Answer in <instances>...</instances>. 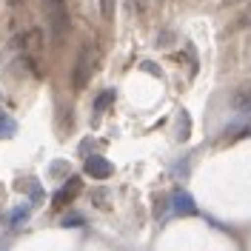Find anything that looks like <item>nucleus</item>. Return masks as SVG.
Wrapping results in <instances>:
<instances>
[{
	"instance_id": "f257e3e1",
	"label": "nucleus",
	"mask_w": 251,
	"mask_h": 251,
	"mask_svg": "<svg viewBox=\"0 0 251 251\" xmlns=\"http://www.w3.org/2000/svg\"><path fill=\"white\" fill-rule=\"evenodd\" d=\"M40 6H43V17H46V29L51 34V40L60 43L72 29V17H69V9H66V0H43Z\"/></svg>"
},
{
	"instance_id": "f03ea898",
	"label": "nucleus",
	"mask_w": 251,
	"mask_h": 251,
	"mask_svg": "<svg viewBox=\"0 0 251 251\" xmlns=\"http://www.w3.org/2000/svg\"><path fill=\"white\" fill-rule=\"evenodd\" d=\"M97 60H100V54H97V46L94 43H83L77 51V60H75V92H83L86 86H89V80L94 77V69H97Z\"/></svg>"
},
{
	"instance_id": "7ed1b4c3",
	"label": "nucleus",
	"mask_w": 251,
	"mask_h": 251,
	"mask_svg": "<svg viewBox=\"0 0 251 251\" xmlns=\"http://www.w3.org/2000/svg\"><path fill=\"white\" fill-rule=\"evenodd\" d=\"M111 172H114V166H111L106 157H97V154L86 157V174H89V177H94V180H106V177H111Z\"/></svg>"
},
{
	"instance_id": "20e7f679",
	"label": "nucleus",
	"mask_w": 251,
	"mask_h": 251,
	"mask_svg": "<svg viewBox=\"0 0 251 251\" xmlns=\"http://www.w3.org/2000/svg\"><path fill=\"white\" fill-rule=\"evenodd\" d=\"M20 46H23V51H26L29 57H37V54L43 51V31L40 29H26L23 37H20Z\"/></svg>"
},
{
	"instance_id": "39448f33",
	"label": "nucleus",
	"mask_w": 251,
	"mask_h": 251,
	"mask_svg": "<svg viewBox=\"0 0 251 251\" xmlns=\"http://www.w3.org/2000/svg\"><path fill=\"white\" fill-rule=\"evenodd\" d=\"M172 205H174V211L177 214H194L197 211V205H194V200L188 197V191H174V197H172Z\"/></svg>"
},
{
	"instance_id": "423d86ee",
	"label": "nucleus",
	"mask_w": 251,
	"mask_h": 251,
	"mask_svg": "<svg viewBox=\"0 0 251 251\" xmlns=\"http://www.w3.org/2000/svg\"><path fill=\"white\" fill-rule=\"evenodd\" d=\"M231 106L237 111H251V83H243L234 94H231Z\"/></svg>"
},
{
	"instance_id": "0eeeda50",
	"label": "nucleus",
	"mask_w": 251,
	"mask_h": 251,
	"mask_svg": "<svg viewBox=\"0 0 251 251\" xmlns=\"http://www.w3.org/2000/svg\"><path fill=\"white\" fill-rule=\"evenodd\" d=\"M77 188H80V180H75V177H72V180L66 183V188H63L60 194L54 197V205H63V203H69V200L75 197V191H77Z\"/></svg>"
},
{
	"instance_id": "6e6552de",
	"label": "nucleus",
	"mask_w": 251,
	"mask_h": 251,
	"mask_svg": "<svg viewBox=\"0 0 251 251\" xmlns=\"http://www.w3.org/2000/svg\"><path fill=\"white\" fill-rule=\"evenodd\" d=\"M15 131V123H12V117L6 114V111H0V137H9Z\"/></svg>"
},
{
	"instance_id": "1a4fd4ad",
	"label": "nucleus",
	"mask_w": 251,
	"mask_h": 251,
	"mask_svg": "<svg viewBox=\"0 0 251 251\" xmlns=\"http://www.w3.org/2000/svg\"><path fill=\"white\" fill-rule=\"evenodd\" d=\"M97 3H100V15H103V20H111V17H114L117 0H97Z\"/></svg>"
},
{
	"instance_id": "9d476101",
	"label": "nucleus",
	"mask_w": 251,
	"mask_h": 251,
	"mask_svg": "<svg viewBox=\"0 0 251 251\" xmlns=\"http://www.w3.org/2000/svg\"><path fill=\"white\" fill-rule=\"evenodd\" d=\"M20 183L31 188V191H29V194H31V200H43V186H37L34 180H20Z\"/></svg>"
},
{
	"instance_id": "9b49d317",
	"label": "nucleus",
	"mask_w": 251,
	"mask_h": 251,
	"mask_svg": "<svg viewBox=\"0 0 251 251\" xmlns=\"http://www.w3.org/2000/svg\"><path fill=\"white\" fill-rule=\"evenodd\" d=\"M111 97H114L111 92H103V94H100V97H97V111H103V109H106V106L111 103Z\"/></svg>"
},
{
	"instance_id": "f8f14e48",
	"label": "nucleus",
	"mask_w": 251,
	"mask_h": 251,
	"mask_svg": "<svg viewBox=\"0 0 251 251\" xmlns=\"http://www.w3.org/2000/svg\"><path fill=\"white\" fill-rule=\"evenodd\" d=\"M240 26H243V29H251V6H246V12L240 17Z\"/></svg>"
},
{
	"instance_id": "ddd939ff",
	"label": "nucleus",
	"mask_w": 251,
	"mask_h": 251,
	"mask_svg": "<svg viewBox=\"0 0 251 251\" xmlns=\"http://www.w3.org/2000/svg\"><path fill=\"white\" fill-rule=\"evenodd\" d=\"M149 3H151V0H134V9H137V15H146V12H149Z\"/></svg>"
},
{
	"instance_id": "4468645a",
	"label": "nucleus",
	"mask_w": 251,
	"mask_h": 251,
	"mask_svg": "<svg viewBox=\"0 0 251 251\" xmlns=\"http://www.w3.org/2000/svg\"><path fill=\"white\" fill-rule=\"evenodd\" d=\"M51 169H54V174H57V177H60V172L66 174V169H69V163H66V160H63V163H60V160H57V163H54V166H51Z\"/></svg>"
},
{
	"instance_id": "2eb2a0df",
	"label": "nucleus",
	"mask_w": 251,
	"mask_h": 251,
	"mask_svg": "<svg viewBox=\"0 0 251 251\" xmlns=\"http://www.w3.org/2000/svg\"><path fill=\"white\" fill-rule=\"evenodd\" d=\"M9 3H12V6H17V3H23V0H9Z\"/></svg>"
},
{
	"instance_id": "dca6fc26",
	"label": "nucleus",
	"mask_w": 251,
	"mask_h": 251,
	"mask_svg": "<svg viewBox=\"0 0 251 251\" xmlns=\"http://www.w3.org/2000/svg\"><path fill=\"white\" fill-rule=\"evenodd\" d=\"M228 3H246V0H228Z\"/></svg>"
}]
</instances>
